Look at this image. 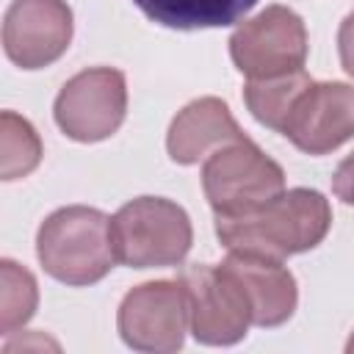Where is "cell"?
<instances>
[{
	"label": "cell",
	"instance_id": "cell-1",
	"mask_svg": "<svg viewBox=\"0 0 354 354\" xmlns=\"http://www.w3.org/2000/svg\"><path fill=\"white\" fill-rule=\"evenodd\" d=\"M329 227L332 207L326 196L313 188L282 191L277 199L252 213L216 216V235L221 246L277 260L315 249L326 238Z\"/></svg>",
	"mask_w": 354,
	"mask_h": 354
},
{
	"label": "cell",
	"instance_id": "cell-2",
	"mask_svg": "<svg viewBox=\"0 0 354 354\" xmlns=\"http://www.w3.org/2000/svg\"><path fill=\"white\" fill-rule=\"evenodd\" d=\"M36 254L44 271L72 288L100 282L116 260L111 218L86 205H69L50 213L36 235Z\"/></svg>",
	"mask_w": 354,
	"mask_h": 354
},
{
	"label": "cell",
	"instance_id": "cell-3",
	"mask_svg": "<svg viewBox=\"0 0 354 354\" xmlns=\"http://www.w3.org/2000/svg\"><path fill=\"white\" fill-rule=\"evenodd\" d=\"M111 238L119 263L130 268H163L185 260L194 230L177 202L138 196L111 216Z\"/></svg>",
	"mask_w": 354,
	"mask_h": 354
},
{
	"label": "cell",
	"instance_id": "cell-4",
	"mask_svg": "<svg viewBox=\"0 0 354 354\" xmlns=\"http://www.w3.org/2000/svg\"><path fill=\"white\" fill-rule=\"evenodd\" d=\"M202 188L216 216H241L277 199L285 191V171L243 136L205 158Z\"/></svg>",
	"mask_w": 354,
	"mask_h": 354
},
{
	"label": "cell",
	"instance_id": "cell-5",
	"mask_svg": "<svg viewBox=\"0 0 354 354\" xmlns=\"http://www.w3.org/2000/svg\"><path fill=\"white\" fill-rule=\"evenodd\" d=\"M232 64L249 77H279L304 69L307 28L304 19L288 6H268L257 17L241 22L230 36Z\"/></svg>",
	"mask_w": 354,
	"mask_h": 354
},
{
	"label": "cell",
	"instance_id": "cell-6",
	"mask_svg": "<svg viewBox=\"0 0 354 354\" xmlns=\"http://www.w3.org/2000/svg\"><path fill=\"white\" fill-rule=\"evenodd\" d=\"M127 113V80L113 66L83 69L64 83L55 97V124L80 144H94L113 136Z\"/></svg>",
	"mask_w": 354,
	"mask_h": 354
},
{
	"label": "cell",
	"instance_id": "cell-7",
	"mask_svg": "<svg viewBox=\"0 0 354 354\" xmlns=\"http://www.w3.org/2000/svg\"><path fill=\"white\" fill-rule=\"evenodd\" d=\"M122 340L136 351H177L191 326V301L177 279H158L133 288L116 315Z\"/></svg>",
	"mask_w": 354,
	"mask_h": 354
},
{
	"label": "cell",
	"instance_id": "cell-8",
	"mask_svg": "<svg viewBox=\"0 0 354 354\" xmlns=\"http://www.w3.org/2000/svg\"><path fill=\"white\" fill-rule=\"evenodd\" d=\"M191 301V335L205 346H232L252 324V304L224 266H188L180 274Z\"/></svg>",
	"mask_w": 354,
	"mask_h": 354
},
{
	"label": "cell",
	"instance_id": "cell-9",
	"mask_svg": "<svg viewBox=\"0 0 354 354\" xmlns=\"http://www.w3.org/2000/svg\"><path fill=\"white\" fill-rule=\"evenodd\" d=\"M72 41V8L66 0H14L3 19L6 55L22 69L58 61Z\"/></svg>",
	"mask_w": 354,
	"mask_h": 354
},
{
	"label": "cell",
	"instance_id": "cell-10",
	"mask_svg": "<svg viewBox=\"0 0 354 354\" xmlns=\"http://www.w3.org/2000/svg\"><path fill=\"white\" fill-rule=\"evenodd\" d=\"M282 136L307 155H326L354 136V86L310 83L296 100Z\"/></svg>",
	"mask_w": 354,
	"mask_h": 354
},
{
	"label": "cell",
	"instance_id": "cell-11",
	"mask_svg": "<svg viewBox=\"0 0 354 354\" xmlns=\"http://www.w3.org/2000/svg\"><path fill=\"white\" fill-rule=\"evenodd\" d=\"M243 288L252 304V324L257 326H279L285 324L299 301L296 279L277 257H266L257 252L230 249L221 263Z\"/></svg>",
	"mask_w": 354,
	"mask_h": 354
},
{
	"label": "cell",
	"instance_id": "cell-12",
	"mask_svg": "<svg viewBox=\"0 0 354 354\" xmlns=\"http://www.w3.org/2000/svg\"><path fill=\"white\" fill-rule=\"evenodd\" d=\"M238 138H243V130L232 119L227 102L218 97H199L171 119L166 149L174 163L194 166L213 149Z\"/></svg>",
	"mask_w": 354,
	"mask_h": 354
},
{
	"label": "cell",
	"instance_id": "cell-13",
	"mask_svg": "<svg viewBox=\"0 0 354 354\" xmlns=\"http://www.w3.org/2000/svg\"><path fill=\"white\" fill-rule=\"evenodd\" d=\"M152 22L174 30L235 25L257 0H133Z\"/></svg>",
	"mask_w": 354,
	"mask_h": 354
},
{
	"label": "cell",
	"instance_id": "cell-14",
	"mask_svg": "<svg viewBox=\"0 0 354 354\" xmlns=\"http://www.w3.org/2000/svg\"><path fill=\"white\" fill-rule=\"evenodd\" d=\"M310 75L304 69H296V72H288V75H279V77H263V80H249L243 86V100H246V108L252 111V116L282 133L296 100L301 97V91L310 86Z\"/></svg>",
	"mask_w": 354,
	"mask_h": 354
},
{
	"label": "cell",
	"instance_id": "cell-15",
	"mask_svg": "<svg viewBox=\"0 0 354 354\" xmlns=\"http://www.w3.org/2000/svg\"><path fill=\"white\" fill-rule=\"evenodd\" d=\"M41 160V138L28 119L14 111L0 116V177L19 180L28 177Z\"/></svg>",
	"mask_w": 354,
	"mask_h": 354
},
{
	"label": "cell",
	"instance_id": "cell-16",
	"mask_svg": "<svg viewBox=\"0 0 354 354\" xmlns=\"http://www.w3.org/2000/svg\"><path fill=\"white\" fill-rule=\"evenodd\" d=\"M39 304V288H36V277L14 263V260H3L0 263V332L3 335H14V329L25 326Z\"/></svg>",
	"mask_w": 354,
	"mask_h": 354
},
{
	"label": "cell",
	"instance_id": "cell-17",
	"mask_svg": "<svg viewBox=\"0 0 354 354\" xmlns=\"http://www.w3.org/2000/svg\"><path fill=\"white\" fill-rule=\"evenodd\" d=\"M332 191H335V196L340 202H346V205L354 207V152L346 155L337 163V169L332 174Z\"/></svg>",
	"mask_w": 354,
	"mask_h": 354
},
{
	"label": "cell",
	"instance_id": "cell-18",
	"mask_svg": "<svg viewBox=\"0 0 354 354\" xmlns=\"http://www.w3.org/2000/svg\"><path fill=\"white\" fill-rule=\"evenodd\" d=\"M337 53H340L343 69L354 77V14H348L340 22V30H337Z\"/></svg>",
	"mask_w": 354,
	"mask_h": 354
},
{
	"label": "cell",
	"instance_id": "cell-19",
	"mask_svg": "<svg viewBox=\"0 0 354 354\" xmlns=\"http://www.w3.org/2000/svg\"><path fill=\"white\" fill-rule=\"evenodd\" d=\"M346 351L354 354V332H351V337H348V343H346Z\"/></svg>",
	"mask_w": 354,
	"mask_h": 354
},
{
	"label": "cell",
	"instance_id": "cell-20",
	"mask_svg": "<svg viewBox=\"0 0 354 354\" xmlns=\"http://www.w3.org/2000/svg\"><path fill=\"white\" fill-rule=\"evenodd\" d=\"M351 14H354V11H351Z\"/></svg>",
	"mask_w": 354,
	"mask_h": 354
}]
</instances>
